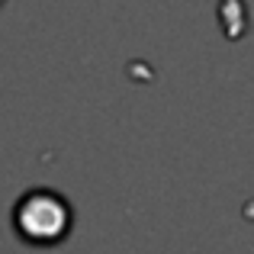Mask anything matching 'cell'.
Here are the masks:
<instances>
[{
	"label": "cell",
	"instance_id": "6da1fadb",
	"mask_svg": "<svg viewBox=\"0 0 254 254\" xmlns=\"http://www.w3.org/2000/svg\"><path fill=\"white\" fill-rule=\"evenodd\" d=\"M16 232L32 245H55L71 229V206L52 190H32L16 203Z\"/></svg>",
	"mask_w": 254,
	"mask_h": 254
}]
</instances>
